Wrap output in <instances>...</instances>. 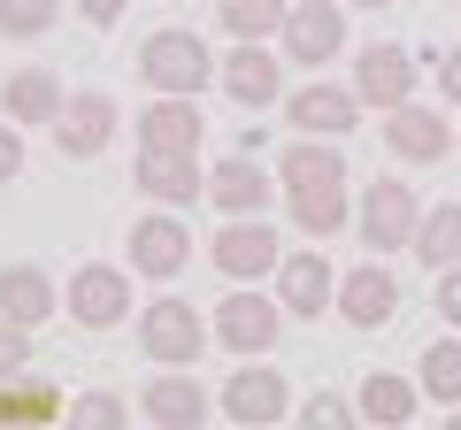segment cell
Listing matches in <instances>:
<instances>
[{
    "label": "cell",
    "mask_w": 461,
    "mask_h": 430,
    "mask_svg": "<svg viewBox=\"0 0 461 430\" xmlns=\"http://www.w3.org/2000/svg\"><path fill=\"white\" fill-rule=\"evenodd\" d=\"M139 77H147L154 93H200V85L215 77V54L200 47V31H154L147 47H139Z\"/></svg>",
    "instance_id": "cell-3"
},
{
    "label": "cell",
    "mask_w": 461,
    "mask_h": 430,
    "mask_svg": "<svg viewBox=\"0 0 461 430\" xmlns=\"http://www.w3.org/2000/svg\"><path fill=\"white\" fill-rule=\"evenodd\" d=\"M0 108H8V123H62L69 93L54 69H16V77L0 85Z\"/></svg>",
    "instance_id": "cell-22"
},
{
    "label": "cell",
    "mask_w": 461,
    "mask_h": 430,
    "mask_svg": "<svg viewBox=\"0 0 461 430\" xmlns=\"http://www.w3.org/2000/svg\"><path fill=\"white\" fill-rule=\"evenodd\" d=\"M123 415H131V408H123L115 392H85L77 399V423H123Z\"/></svg>",
    "instance_id": "cell-33"
},
{
    "label": "cell",
    "mask_w": 461,
    "mask_h": 430,
    "mask_svg": "<svg viewBox=\"0 0 461 430\" xmlns=\"http://www.w3.org/2000/svg\"><path fill=\"white\" fill-rule=\"evenodd\" d=\"M285 8H293V0H215V23H223L230 39H277Z\"/></svg>",
    "instance_id": "cell-28"
},
{
    "label": "cell",
    "mask_w": 461,
    "mask_h": 430,
    "mask_svg": "<svg viewBox=\"0 0 461 430\" xmlns=\"http://www.w3.org/2000/svg\"><path fill=\"white\" fill-rule=\"evenodd\" d=\"M139 415L147 423H162V430H200L215 415V399L200 392V377H185V369H162V377L139 392Z\"/></svg>",
    "instance_id": "cell-15"
},
{
    "label": "cell",
    "mask_w": 461,
    "mask_h": 430,
    "mask_svg": "<svg viewBox=\"0 0 461 430\" xmlns=\"http://www.w3.org/2000/svg\"><path fill=\"white\" fill-rule=\"evenodd\" d=\"M300 423H308V430H346V423H362V408L339 399V392H315L308 408H300Z\"/></svg>",
    "instance_id": "cell-31"
},
{
    "label": "cell",
    "mask_w": 461,
    "mask_h": 430,
    "mask_svg": "<svg viewBox=\"0 0 461 430\" xmlns=\"http://www.w3.org/2000/svg\"><path fill=\"white\" fill-rule=\"evenodd\" d=\"M200 93H162L154 108H139V147L147 154H200Z\"/></svg>",
    "instance_id": "cell-13"
},
{
    "label": "cell",
    "mask_w": 461,
    "mask_h": 430,
    "mask_svg": "<svg viewBox=\"0 0 461 430\" xmlns=\"http://www.w3.org/2000/svg\"><path fill=\"white\" fill-rule=\"evenodd\" d=\"M354 116H362V93L354 85H300V93H285V123H293L300 139H346L354 131Z\"/></svg>",
    "instance_id": "cell-10"
},
{
    "label": "cell",
    "mask_w": 461,
    "mask_h": 430,
    "mask_svg": "<svg viewBox=\"0 0 461 430\" xmlns=\"http://www.w3.org/2000/svg\"><path fill=\"white\" fill-rule=\"evenodd\" d=\"M62 0H0V39H47Z\"/></svg>",
    "instance_id": "cell-30"
},
{
    "label": "cell",
    "mask_w": 461,
    "mask_h": 430,
    "mask_svg": "<svg viewBox=\"0 0 461 430\" xmlns=\"http://www.w3.org/2000/svg\"><path fill=\"white\" fill-rule=\"evenodd\" d=\"M430 77H438V93L461 108V47H446V54H430Z\"/></svg>",
    "instance_id": "cell-34"
},
{
    "label": "cell",
    "mask_w": 461,
    "mask_h": 430,
    "mask_svg": "<svg viewBox=\"0 0 461 430\" xmlns=\"http://www.w3.org/2000/svg\"><path fill=\"white\" fill-rule=\"evenodd\" d=\"M415 262L423 269H454L461 262V200H438V208H423V223H415Z\"/></svg>",
    "instance_id": "cell-26"
},
{
    "label": "cell",
    "mask_w": 461,
    "mask_h": 430,
    "mask_svg": "<svg viewBox=\"0 0 461 430\" xmlns=\"http://www.w3.org/2000/svg\"><path fill=\"white\" fill-rule=\"evenodd\" d=\"M208 338H215V323H200V308L177 300V292H162L154 308H139V354H147L154 369H193Z\"/></svg>",
    "instance_id": "cell-1"
},
{
    "label": "cell",
    "mask_w": 461,
    "mask_h": 430,
    "mask_svg": "<svg viewBox=\"0 0 461 430\" xmlns=\"http://www.w3.org/2000/svg\"><path fill=\"white\" fill-rule=\"evenodd\" d=\"M0 415H8V423H54V415H62V392L23 369L16 384H0Z\"/></svg>",
    "instance_id": "cell-29"
},
{
    "label": "cell",
    "mask_w": 461,
    "mask_h": 430,
    "mask_svg": "<svg viewBox=\"0 0 461 430\" xmlns=\"http://www.w3.org/2000/svg\"><path fill=\"white\" fill-rule=\"evenodd\" d=\"M384 147H393L400 162H446V147H454V123H446L438 108H415V100H400V108H384Z\"/></svg>",
    "instance_id": "cell-16"
},
{
    "label": "cell",
    "mask_w": 461,
    "mask_h": 430,
    "mask_svg": "<svg viewBox=\"0 0 461 430\" xmlns=\"http://www.w3.org/2000/svg\"><path fill=\"white\" fill-rule=\"evenodd\" d=\"M77 16H85V23H100V31H108V23L123 16V0H77Z\"/></svg>",
    "instance_id": "cell-37"
},
{
    "label": "cell",
    "mask_w": 461,
    "mask_h": 430,
    "mask_svg": "<svg viewBox=\"0 0 461 430\" xmlns=\"http://www.w3.org/2000/svg\"><path fill=\"white\" fill-rule=\"evenodd\" d=\"M23 369H32V331H23V323H8V315H0V384H16Z\"/></svg>",
    "instance_id": "cell-32"
},
{
    "label": "cell",
    "mask_w": 461,
    "mask_h": 430,
    "mask_svg": "<svg viewBox=\"0 0 461 430\" xmlns=\"http://www.w3.org/2000/svg\"><path fill=\"white\" fill-rule=\"evenodd\" d=\"M415 369H423V377H415V384H423V399H438V408H461V338H430Z\"/></svg>",
    "instance_id": "cell-27"
},
{
    "label": "cell",
    "mask_w": 461,
    "mask_h": 430,
    "mask_svg": "<svg viewBox=\"0 0 461 430\" xmlns=\"http://www.w3.org/2000/svg\"><path fill=\"white\" fill-rule=\"evenodd\" d=\"M62 308L77 315V331H115V323L131 315V277H123V269H108V262H85L77 277H69Z\"/></svg>",
    "instance_id": "cell-8"
},
{
    "label": "cell",
    "mask_w": 461,
    "mask_h": 430,
    "mask_svg": "<svg viewBox=\"0 0 461 430\" xmlns=\"http://www.w3.org/2000/svg\"><path fill=\"white\" fill-rule=\"evenodd\" d=\"M115 139V100L108 93H77L62 108V123H54V147L69 154V162H93V154H108Z\"/></svg>",
    "instance_id": "cell-18"
},
{
    "label": "cell",
    "mask_w": 461,
    "mask_h": 430,
    "mask_svg": "<svg viewBox=\"0 0 461 430\" xmlns=\"http://www.w3.org/2000/svg\"><path fill=\"white\" fill-rule=\"evenodd\" d=\"M438 315L461 331V262H454V269H438Z\"/></svg>",
    "instance_id": "cell-36"
},
{
    "label": "cell",
    "mask_w": 461,
    "mask_h": 430,
    "mask_svg": "<svg viewBox=\"0 0 461 430\" xmlns=\"http://www.w3.org/2000/svg\"><path fill=\"white\" fill-rule=\"evenodd\" d=\"M277 300H285V315H323V308H339V269H330L323 238H315V246H293V254L277 262Z\"/></svg>",
    "instance_id": "cell-11"
},
{
    "label": "cell",
    "mask_w": 461,
    "mask_h": 430,
    "mask_svg": "<svg viewBox=\"0 0 461 430\" xmlns=\"http://www.w3.org/2000/svg\"><path fill=\"white\" fill-rule=\"evenodd\" d=\"M415 223H423V208H415V184H400V177L362 184V208H354V231H362V246L400 254V246H415Z\"/></svg>",
    "instance_id": "cell-2"
},
{
    "label": "cell",
    "mask_w": 461,
    "mask_h": 430,
    "mask_svg": "<svg viewBox=\"0 0 461 430\" xmlns=\"http://www.w3.org/2000/svg\"><path fill=\"white\" fill-rule=\"evenodd\" d=\"M346 8H393V0H346Z\"/></svg>",
    "instance_id": "cell-38"
},
{
    "label": "cell",
    "mask_w": 461,
    "mask_h": 430,
    "mask_svg": "<svg viewBox=\"0 0 461 430\" xmlns=\"http://www.w3.org/2000/svg\"><path fill=\"white\" fill-rule=\"evenodd\" d=\"M354 93H362V108H400V100H415V54L408 47H362L354 54Z\"/></svg>",
    "instance_id": "cell-14"
},
{
    "label": "cell",
    "mask_w": 461,
    "mask_h": 430,
    "mask_svg": "<svg viewBox=\"0 0 461 430\" xmlns=\"http://www.w3.org/2000/svg\"><path fill=\"white\" fill-rule=\"evenodd\" d=\"M208 200L223 215H269V177L254 154H223V162L208 169Z\"/></svg>",
    "instance_id": "cell-20"
},
{
    "label": "cell",
    "mask_w": 461,
    "mask_h": 430,
    "mask_svg": "<svg viewBox=\"0 0 461 430\" xmlns=\"http://www.w3.org/2000/svg\"><path fill=\"white\" fill-rule=\"evenodd\" d=\"M54 308H62V300H54V277L39 262H8V269H0V315H8V323L39 331Z\"/></svg>",
    "instance_id": "cell-21"
},
{
    "label": "cell",
    "mask_w": 461,
    "mask_h": 430,
    "mask_svg": "<svg viewBox=\"0 0 461 430\" xmlns=\"http://www.w3.org/2000/svg\"><path fill=\"white\" fill-rule=\"evenodd\" d=\"M131 184H139L147 200H162V208H193V200L208 193V177H200V154H147V147H139Z\"/></svg>",
    "instance_id": "cell-19"
},
{
    "label": "cell",
    "mask_w": 461,
    "mask_h": 430,
    "mask_svg": "<svg viewBox=\"0 0 461 430\" xmlns=\"http://www.w3.org/2000/svg\"><path fill=\"white\" fill-rule=\"evenodd\" d=\"M339 315L354 323V331H384V323L400 315V284H393V269H384V254L339 277Z\"/></svg>",
    "instance_id": "cell-12"
},
{
    "label": "cell",
    "mask_w": 461,
    "mask_h": 430,
    "mask_svg": "<svg viewBox=\"0 0 461 430\" xmlns=\"http://www.w3.org/2000/svg\"><path fill=\"white\" fill-rule=\"evenodd\" d=\"M215 408H223L239 430H269V423L293 415V384H285V369H230V384H223Z\"/></svg>",
    "instance_id": "cell-9"
},
{
    "label": "cell",
    "mask_w": 461,
    "mask_h": 430,
    "mask_svg": "<svg viewBox=\"0 0 461 430\" xmlns=\"http://www.w3.org/2000/svg\"><path fill=\"white\" fill-rule=\"evenodd\" d=\"M277 39H285V62H308V69L339 62L346 54V0H293Z\"/></svg>",
    "instance_id": "cell-4"
},
{
    "label": "cell",
    "mask_w": 461,
    "mask_h": 430,
    "mask_svg": "<svg viewBox=\"0 0 461 430\" xmlns=\"http://www.w3.org/2000/svg\"><path fill=\"white\" fill-rule=\"evenodd\" d=\"M285 331V300H262V292H230L215 300V346H230L239 362H262Z\"/></svg>",
    "instance_id": "cell-5"
},
{
    "label": "cell",
    "mask_w": 461,
    "mask_h": 430,
    "mask_svg": "<svg viewBox=\"0 0 461 430\" xmlns=\"http://www.w3.org/2000/svg\"><path fill=\"white\" fill-rule=\"evenodd\" d=\"M454 8H461V0H454Z\"/></svg>",
    "instance_id": "cell-39"
},
{
    "label": "cell",
    "mask_w": 461,
    "mask_h": 430,
    "mask_svg": "<svg viewBox=\"0 0 461 430\" xmlns=\"http://www.w3.org/2000/svg\"><path fill=\"white\" fill-rule=\"evenodd\" d=\"M23 169V123H0V184H16Z\"/></svg>",
    "instance_id": "cell-35"
},
{
    "label": "cell",
    "mask_w": 461,
    "mask_h": 430,
    "mask_svg": "<svg viewBox=\"0 0 461 430\" xmlns=\"http://www.w3.org/2000/svg\"><path fill=\"white\" fill-rule=\"evenodd\" d=\"M208 262L223 269V277H239V284H254V277H269V269L285 262V238L269 231V215H230L223 231H215V246H208Z\"/></svg>",
    "instance_id": "cell-6"
},
{
    "label": "cell",
    "mask_w": 461,
    "mask_h": 430,
    "mask_svg": "<svg viewBox=\"0 0 461 430\" xmlns=\"http://www.w3.org/2000/svg\"><path fill=\"white\" fill-rule=\"evenodd\" d=\"M185 262H193V238H185L177 215H139V231H131V269H139V277L169 284Z\"/></svg>",
    "instance_id": "cell-17"
},
{
    "label": "cell",
    "mask_w": 461,
    "mask_h": 430,
    "mask_svg": "<svg viewBox=\"0 0 461 430\" xmlns=\"http://www.w3.org/2000/svg\"><path fill=\"white\" fill-rule=\"evenodd\" d=\"M293 223H300V238H339L346 223H354L346 177H330V184H308V193H293Z\"/></svg>",
    "instance_id": "cell-24"
},
{
    "label": "cell",
    "mask_w": 461,
    "mask_h": 430,
    "mask_svg": "<svg viewBox=\"0 0 461 430\" xmlns=\"http://www.w3.org/2000/svg\"><path fill=\"white\" fill-rule=\"evenodd\" d=\"M215 85H223L239 108H277L285 100V54H269V39H239V47L215 62Z\"/></svg>",
    "instance_id": "cell-7"
},
{
    "label": "cell",
    "mask_w": 461,
    "mask_h": 430,
    "mask_svg": "<svg viewBox=\"0 0 461 430\" xmlns=\"http://www.w3.org/2000/svg\"><path fill=\"white\" fill-rule=\"evenodd\" d=\"M354 408H362V423L400 430V423H415V408H423V384H415V377H393V369H369L362 392H354Z\"/></svg>",
    "instance_id": "cell-23"
},
{
    "label": "cell",
    "mask_w": 461,
    "mask_h": 430,
    "mask_svg": "<svg viewBox=\"0 0 461 430\" xmlns=\"http://www.w3.org/2000/svg\"><path fill=\"white\" fill-rule=\"evenodd\" d=\"M277 177H285V193H308V184L346 177L339 139H293V147H285V162H277Z\"/></svg>",
    "instance_id": "cell-25"
}]
</instances>
